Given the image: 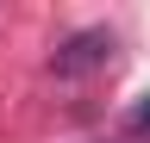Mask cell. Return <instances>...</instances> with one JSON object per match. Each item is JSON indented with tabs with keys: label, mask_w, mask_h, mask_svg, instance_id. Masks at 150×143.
Listing matches in <instances>:
<instances>
[{
	"label": "cell",
	"mask_w": 150,
	"mask_h": 143,
	"mask_svg": "<svg viewBox=\"0 0 150 143\" xmlns=\"http://www.w3.org/2000/svg\"><path fill=\"white\" fill-rule=\"evenodd\" d=\"M131 124H138V131H150V93H144V106H138V112H131Z\"/></svg>",
	"instance_id": "2"
},
{
	"label": "cell",
	"mask_w": 150,
	"mask_h": 143,
	"mask_svg": "<svg viewBox=\"0 0 150 143\" xmlns=\"http://www.w3.org/2000/svg\"><path fill=\"white\" fill-rule=\"evenodd\" d=\"M112 56H119L112 31H75V38H63V44H56V56H50V75L75 81V75H94V68H106Z\"/></svg>",
	"instance_id": "1"
}]
</instances>
